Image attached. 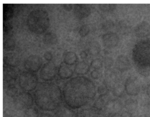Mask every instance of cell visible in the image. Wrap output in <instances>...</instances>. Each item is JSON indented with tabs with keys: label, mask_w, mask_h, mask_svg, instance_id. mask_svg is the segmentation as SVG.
Listing matches in <instances>:
<instances>
[{
	"label": "cell",
	"mask_w": 150,
	"mask_h": 117,
	"mask_svg": "<svg viewBox=\"0 0 150 117\" xmlns=\"http://www.w3.org/2000/svg\"><path fill=\"white\" fill-rule=\"evenodd\" d=\"M63 101L65 104L74 110L87 105L96 95L94 83L89 78L78 76L67 81L63 88Z\"/></svg>",
	"instance_id": "cell-1"
},
{
	"label": "cell",
	"mask_w": 150,
	"mask_h": 117,
	"mask_svg": "<svg viewBox=\"0 0 150 117\" xmlns=\"http://www.w3.org/2000/svg\"><path fill=\"white\" fill-rule=\"evenodd\" d=\"M33 97L36 107L45 112L55 111L62 105L63 101L62 90L53 83L40 84Z\"/></svg>",
	"instance_id": "cell-2"
},
{
	"label": "cell",
	"mask_w": 150,
	"mask_h": 117,
	"mask_svg": "<svg viewBox=\"0 0 150 117\" xmlns=\"http://www.w3.org/2000/svg\"><path fill=\"white\" fill-rule=\"evenodd\" d=\"M50 25L49 14L44 9L33 10L28 16L27 26L29 29L34 34H43L49 28Z\"/></svg>",
	"instance_id": "cell-3"
},
{
	"label": "cell",
	"mask_w": 150,
	"mask_h": 117,
	"mask_svg": "<svg viewBox=\"0 0 150 117\" xmlns=\"http://www.w3.org/2000/svg\"><path fill=\"white\" fill-rule=\"evenodd\" d=\"M133 57L137 65L150 64V41L139 43L133 51Z\"/></svg>",
	"instance_id": "cell-4"
},
{
	"label": "cell",
	"mask_w": 150,
	"mask_h": 117,
	"mask_svg": "<svg viewBox=\"0 0 150 117\" xmlns=\"http://www.w3.org/2000/svg\"><path fill=\"white\" fill-rule=\"evenodd\" d=\"M18 84L20 88L23 91L29 92L35 90L37 88L38 79L34 73L25 71L20 75Z\"/></svg>",
	"instance_id": "cell-5"
},
{
	"label": "cell",
	"mask_w": 150,
	"mask_h": 117,
	"mask_svg": "<svg viewBox=\"0 0 150 117\" xmlns=\"http://www.w3.org/2000/svg\"><path fill=\"white\" fill-rule=\"evenodd\" d=\"M13 100L16 109L24 111L33 106L35 102L34 97L29 92L23 91L18 92Z\"/></svg>",
	"instance_id": "cell-6"
},
{
	"label": "cell",
	"mask_w": 150,
	"mask_h": 117,
	"mask_svg": "<svg viewBox=\"0 0 150 117\" xmlns=\"http://www.w3.org/2000/svg\"><path fill=\"white\" fill-rule=\"evenodd\" d=\"M57 71L56 64L54 63L48 62L44 64L40 70V78L46 82L52 81L56 77Z\"/></svg>",
	"instance_id": "cell-7"
},
{
	"label": "cell",
	"mask_w": 150,
	"mask_h": 117,
	"mask_svg": "<svg viewBox=\"0 0 150 117\" xmlns=\"http://www.w3.org/2000/svg\"><path fill=\"white\" fill-rule=\"evenodd\" d=\"M43 61L39 56L31 55L24 62V68L29 72H37L42 67Z\"/></svg>",
	"instance_id": "cell-8"
},
{
	"label": "cell",
	"mask_w": 150,
	"mask_h": 117,
	"mask_svg": "<svg viewBox=\"0 0 150 117\" xmlns=\"http://www.w3.org/2000/svg\"><path fill=\"white\" fill-rule=\"evenodd\" d=\"M124 88L125 92L128 95L137 96L140 90V84L138 79L133 76L128 78L125 83Z\"/></svg>",
	"instance_id": "cell-9"
},
{
	"label": "cell",
	"mask_w": 150,
	"mask_h": 117,
	"mask_svg": "<svg viewBox=\"0 0 150 117\" xmlns=\"http://www.w3.org/2000/svg\"><path fill=\"white\" fill-rule=\"evenodd\" d=\"M106 71L104 85H105L109 89L110 87H112V88L116 85L119 83L118 82L120 79V75L119 72L111 69L106 70Z\"/></svg>",
	"instance_id": "cell-10"
},
{
	"label": "cell",
	"mask_w": 150,
	"mask_h": 117,
	"mask_svg": "<svg viewBox=\"0 0 150 117\" xmlns=\"http://www.w3.org/2000/svg\"><path fill=\"white\" fill-rule=\"evenodd\" d=\"M102 41L104 47L107 48H113L118 45L119 37L116 33L108 32L103 36Z\"/></svg>",
	"instance_id": "cell-11"
},
{
	"label": "cell",
	"mask_w": 150,
	"mask_h": 117,
	"mask_svg": "<svg viewBox=\"0 0 150 117\" xmlns=\"http://www.w3.org/2000/svg\"><path fill=\"white\" fill-rule=\"evenodd\" d=\"M134 32L138 38L147 37L150 35V24L145 21L141 22L136 26Z\"/></svg>",
	"instance_id": "cell-12"
},
{
	"label": "cell",
	"mask_w": 150,
	"mask_h": 117,
	"mask_svg": "<svg viewBox=\"0 0 150 117\" xmlns=\"http://www.w3.org/2000/svg\"><path fill=\"white\" fill-rule=\"evenodd\" d=\"M74 10L76 17L81 20L88 17L91 13L90 6L86 4H76Z\"/></svg>",
	"instance_id": "cell-13"
},
{
	"label": "cell",
	"mask_w": 150,
	"mask_h": 117,
	"mask_svg": "<svg viewBox=\"0 0 150 117\" xmlns=\"http://www.w3.org/2000/svg\"><path fill=\"white\" fill-rule=\"evenodd\" d=\"M116 70L120 72L127 71L131 67L129 60L126 56L121 55L117 57L115 63Z\"/></svg>",
	"instance_id": "cell-14"
},
{
	"label": "cell",
	"mask_w": 150,
	"mask_h": 117,
	"mask_svg": "<svg viewBox=\"0 0 150 117\" xmlns=\"http://www.w3.org/2000/svg\"><path fill=\"white\" fill-rule=\"evenodd\" d=\"M77 112L66 105H62L54 111L55 117H76Z\"/></svg>",
	"instance_id": "cell-15"
},
{
	"label": "cell",
	"mask_w": 150,
	"mask_h": 117,
	"mask_svg": "<svg viewBox=\"0 0 150 117\" xmlns=\"http://www.w3.org/2000/svg\"><path fill=\"white\" fill-rule=\"evenodd\" d=\"M100 113L93 106L83 107L77 112L76 117H99Z\"/></svg>",
	"instance_id": "cell-16"
},
{
	"label": "cell",
	"mask_w": 150,
	"mask_h": 117,
	"mask_svg": "<svg viewBox=\"0 0 150 117\" xmlns=\"http://www.w3.org/2000/svg\"><path fill=\"white\" fill-rule=\"evenodd\" d=\"M57 72L59 76L62 79H69L73 74L72 69L64 62L60 64Z\"/></svg>",
	"instance_id": "cell-17"
},
{
	"label": "cell",
	"mask_w": 150,
	"mask_h": 117,
	"mask_svg": "<svg viewBox=\"0 0 150 117\" xmlns=\"http://www.w3.org/2000/svg\"><path fill=\"white\" fill-rule=\"evenodd\" d=\"M90 65L86 61L79 62L76 64L74 67V71L79 75H86L90 70Z\"/></svg>",
	"instance_id": "cell-18"
},
{
	"label": "cell",
	"mask_w": 150,
	"mask_h": 117,
	"mask_svg": "<svg viewBox=\"0 0 150 117\" xmlns=\"http://www.w3.org/2000/svg\"><path fill=\"white\" fill-rule=\"evenodd\" d=\"M42 41L44 43L48 46L54 45L58 42V37L57 35L52 32L47 33L43 36Z\"/></svg>",
	"instance_id": "cell-19"
},
{
	"label": "cell",
	"mask_w": 150,
	"mask_h": 117,
	"mask_svg": "<svg viewBox=\"0 0 150 117\" xmlns=\"http://www.w3.org/2000/svg\"><path fill=\"white\" fill-rule=\"evenodd\" d=\"M78 57L76 53L72 51L66 52L64 56V63L67 65H73L77 63Z\"/></svg>",
	"instance_id": "cell-20"
},
{
	"label": "cell",
	"mask_w": 150,
	"mask_h": 117,
	"mask_svg": "<svg viewBox=\"0 0 150 117\" xmlns=\"http://www.w3.org/2000/svg\"><path fill=\"white\" fill-rule=\"evenodd\" d=\"M19 60L18 57L14 54L10 53L5 57L4 59V62L6 64L9 66H16L19 63Z\"/></svg>",
	"instance_id": "cell-21"
},
{
	"label": "cell",
	"mask_w": 150,
	"mask_h": 117,
	"mask_svg": "<svg viewBox=\"0 0 150 117\" xmlns=\"http://www.w3.org/2000/svg\"><path fill=\"white\" fill-rule=\"evenodd\" d=\"M101 51V47L98 42L96 41L92 42L89 45L88 52L92 55H97L100 54Z\"/></svg>",
	"instance_id": "cell-22"
},
{
	"label": "cell",
	"mask_w": 150,
	"mask_h": 117,
	"mask_svg": "<svg viewBox=\"0 0 150 117\" xmlns=\"http://www.w3.org/2000/svg\"><path fill=\"white\" fill-rule=\"evenodd\" d=\"M138 72L144 77L150 76V64L144 65H137Z\"/></svg>",
	"instance_id": "cell-23"
},
{
	"label": "cell",
	"mask_w": 150,
	"mask_h": 117,
	"mask_svg": "<svg viewBox=\"0 0 150 117\" xmlns=\"http://www.w3.org/2000/svg\"><path fill=\"white\" fill-rule=\"evenodd\" d=\"M38 108L33 106L24 111V117H39Z\"/></svg>",
	"instance_id": "cell-24"
},
{
	"label": "cell",
	"mask_w": 150,
	"mask_h": 117,
	"mask_svg": "<svg viewBox=\"0 0 150 117\" xmlns=\"http://www.w3.org/2000/svg\"><path fill=\"white\" fill-rule=\"evenodd\" d=\"M117 29L119 33L125 34H129L130 32V27L124 22L120 21L117 25Z\"/></svg>",
	"instance_id": "cell-25"
},
{
	"label": "cell",
	"mask_w": 150,
	"mask_h": 117,
	"mask_svg": "<svg viewBox=\"0 0 150 117\" xmlns=\"http://www.w3.org/2000/svg\"><path fill=\"white\" fill-rule=\"evenodd\" d=\"M124 92H125L124 86H122L120 83L117 84L112 88L113 94L117 97H122L123 95Z\"/></svg>",
	"instance_id": "cell-26"
},
{
	"label": "cell",
	"mask_w": 150,
	"mask_h": 117,
	"mask_svg": "<svg viewBox=\"0 0 150 117\" xmlns=\"http://www.w3.org/2000/svg\"><path fill=\"white\" fill-rule=\"evenodd\" d=\"M116 4H100L99 7L103 12L109 13L113 12L116 8Z\"/></svg>",
	"instance_id": "cell-27"
},
{
	"label": "cell",
	"mask_w": 150,
	"mask_h": 117,
	"mask_svg": "<svg viewBox=\"0 0 150 117\" xmlns=\"http://www.w3.org/2000/svg\"><path fill=\"white\" fill-rule=\"evenodd\" d=\"M15 42L13 39H8L3 43V48L5 50H13L15 48Z\"/></svg>",
	"instance_id": "cell-28"
},
{
	"label": "cell",
	"mask_w": 150,
	"mask_h": 117,
	"mask_svg": "<svg viewBox=\"0 0 150 117\" xmlns=\"http://www.w3.org/2000/svg\"><path fill=\"white\" fill-rule=\"evenodd\" d=\"M103 66V62L100 59L97 58L93 60L90 64V67L94 70H100Z\"/></svg>",
	"instance_id": "cell-29"
},
{
	"label": "cell",
	"mask_w": 150,
	"mask_h": 117,
	"mask_svg": "<svg viewBox=\"0 0 150 117\" xmlns=\"http://www.w3.org/2000/svg\"><path fill=\"white\" fill-rule=\"evenodd\" d=\"M90 32V28L88 25H83L80 28L79 34L81 37L87 36Z\"/></svg>",
	"instance_id": "cell-30"
},
{
	"label": "cell",
	"mask_w": 150,
	"mask_h": 117,
	"mask_svg": "<svg viewBox=\"0 0 150 117\" xmlns=\"http://www.w3.org/2000/svg\"><path fill=\"white\" fill-rule=\"evenodd\" d=\"M114 64L113 59L110 57H105L103 61V64L106 70L111 69Z\"/></svg>",
	"instance_id": "cell-31"
},
{
	"label": "cell",
	"mask_w": 150,
	"mask_h": 117,
	"mask_svg": "<svg viewBox=\"0 0 150 117\" xmlns=\"http://www.w3.org/2000/svg\"><path fill=\"white\" fill-rule=\"evenodd\" d=\"M125 106H128V107L126 108L127 110L132 111L136 108L137 106V102L134 99H128L125 102Z\"/></svg>",
	"instance_id": "cell-32"
},
{
	"label": "cell",
	"mask_w": 150,
	"mask_h": 117,
	"mask_svg": "<svg viewBox=\"0 0 150 117\" xmlns=\"http://www.w3.org/2000/svg\"><path fill=\"white\" fill-rule=\"evenodd\" d=\"M109 88L105 85H101L98 88V93L100 95H105L108 94Z\"/></svg>",
	"instance_id": "cell-33"
},
{
	"label": "cell",
	"mask_w": 150,
	"mask_h": 117,
	"mask_svg": "<svg viewBox=\"0 0 150 117\" xmlns=\"http://www.w3.org/2000/svg\"><path fill=\"white\" fill-rule=\"evenodd\" d=\"M10 8V7L8 6L7 8H4V10L3 11V18H4V20L8 19L11 16L13 11Z\"/></svg>",
	"instance_id": "cell-34"
},
{
	"label": "cell",
	"mask_w": 150,
	"mask_h": 117,
	"mask_svg": "<svg viewBox=\"0 0 150 117\" xmlns=\"http://www.w3.org/2000/svg\"><path fill=\"white\" fill-rule=\"evenodd\" d=\"M101 73L100 70H93L91 72V76L94 79H98L100 77Z\"/></svg>",
	"instance_id": "cell-35"
},
{
	"label": "cell",
	"mask_w": 150,
	"mask_h": 117,
	"mask_svg": "<svg viewBox=\"0 0 150 117\" xmlns=\"http://www.w3.org/2000/svg\"><path fill=\"white\" fill-rule=\"evenodd\" d=\"M44 57L46 61L50 62L53 58V55L52 53L50 51H47L45 52L44 55Z\"/></svg>",
	"instance_id": "cell-36"
},
{
	"label": "cell",
	"mask_w": 150,
	"mask_h": 117,
	"mask_svg": "<svg viewBox=\"0 0 150 117\" xmlns=\"http://www.w3.org/2000/svg\"><path fill=\"white\" fill-rule=\"evenodd\" d=\"M39 117H55L54 115L48 112H42L40 113Z\"/></svg>",
	"instance_id": "cell-37"
},
{
	"label": "cell",
	"mask_w": 150,
	"mask_h": 117,
	"mask_svg": "<svg viewBox=\"0 0 150 117\" xmlns=\"http://www.w3.org/2000/svg\"><path fill=\"white\" fill-rule=\"evenodd\" d=\"M63 7L67 11H70L72 9L73 6L71 4H64L63 5Z\"/></svg>",
	"instance_id": "cell-38"
},
{
	"label": "cell",
	"mask_w": 150,
	"mask_h": 117,
	"mask_svg": "<svg viewBox=\"0 0 150 117\" xmlns=\"http://www.w3.org/2000/svg\"><path fill=\"white\" fill-rule=\"evenodd\" d=\"M121 117H132V114L129 111L123 112L121 114Z\"/></svg>",
	"instance_id": "cell-39"
},
{
	"label": "cell",
	"mask_w": 150,
	"mask_h": 117,
	"mask_svg": "<svg viewBox=\"0 0 150 117\" xmlns=\"http://www.w3.org/2000/svg\"><path fill=\"white\" fill-rule=\"evenodd\" d=\"M144 113L145 117H150V104L146 109Z\"/></svg>",
	"instance_id": "cell-40"
},
{
	"label": "cell",
	"mask_w": 150,
	"mask_h": 117,
	"mask_svg": "<svg viewBox=\"0 0 150 117\" xmlns=\"http://www.w3.org/2000/svg\"><path fill=\"white\" fill-rule=\"evenodd\" d=\"M81 57L83 60H86L88 57V54L85 51H82L80 54Z\"/></svg>",
	"instance_id": "cell-41"
},
{
	"label": "cell",
	"mask_w": 150,
	"mask_h": 117,
	"mask_svg": "<svg viewBox=\"0 0 150 117\" xmlns=\"http://www.w3.org/2000/svg\"><path fill=\"white\" fill-rule=\"evenodd\" d=\"M146 92L147 96L149 97L150 98V84H149L148 86H147Z\"/></svg>",
	"instance_id": "cell-42"
},
{
	"label": "cell",
	"mask_w": 150,
	"mask_h": 117,
	"mask_svg": "<svg viewBox=\"0 0 150 117\" xmlns=\"http://www.w3.org/2000/svg\"><path fill=\"white\" fill-rule=\"evenodd\" d=\"M135 117H141V116H139V115H138V116H135Z\"/></svg>",
	"instance_id": "cell-43"
},
{
	"label": "cell",
	"mask_w": 150,
	"mask_h": 117,
	"mask_svg": "<svg viewBox=\"0 0 150 117\" xmlns=\"http://www.w3.org/2000/svg\"><path fill=\"white\" fill-rule=\"evenodd\" d=\"M112 117V116H111V117Z\"/></svg>",
	"instance_id": "cell-44"
}]
</instances>
